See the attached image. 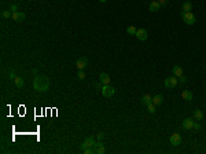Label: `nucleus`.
<instances>
[{
	"label": "nucleus",
	"mask_w": 206,
	"mask_h": 154,
	"mask_svg": "<svg viewBox=\"0 0 206 154\" xmlns=\"http://www.w3.org/2000/svg\"><path fill=\"white\" fill-rule=\"evenodd\" d=\"M33 88L37 91V92H46L48 88H50V80L47 76H36L34 77V81H33Z\"/></svg>",
	"instance_id": "nucleus-1"
},
{
	"label": "nucleus",
	"mask_w": 206,
	"mask_h": 154,
	"mask_svg": "<svg viewBox=\"0 0 206 154\" xmlns=\"http://www.w3.org/2000/svg\"><path fill=\"white\" fill-rule=\"evenodd\" d=\"M182 18H183V21L187 23V25H194V23H195V15H194L191 11H188V13H184V11H183V13H182Z\"/></svg>",
	"instance_id": "nucleus-2"
},
{
	"label": "nucleus",
	"mask_w": 206,
	"mask_h": 154,
	"mask_svg": "<svg viewBox=\"0 0 206 154\" xmlns=\"http://www.w3.org/2000/svg\"><path fill=\"white\" fill-rule=\"evenodd\" d=\"M114 92H116V90H114V87H111L110 84L103 85V88H102V95L104 96V98H111V96L114 95Z\"/></svg>",
	"instance_id": "nucleus-3"
},
{
	"label": "nucleus",
	"mask_w": 206,
	"mask_h": 154,
	"mask_svg": "<svg viewBox=\"0 0 206 154\" xmlns=\"http://www.w3.org/2000/svg\"><path fill=\"white\" fill-rule=\"evenodd\" d=\"M177 83H179L177 77H176V76H172V77H168L166 80H165L164 85H165L166 88H174V87L177 85Z\"/></svg>",
	"instance_id": "nucleus-4"
},
{
	"label": "nucleus",
	"mask_w": 206,
	"mask_h": 154,
	"mask_svg": "<svg viewBox=\"0 0 206 154\" xmlns=\"http://www.w3.org/2000/svg\"><path fill=\"white\" fill-rule=\"evenodd\" d=\"M95 143H96V142H95V139H94V138H87L84 142H83V143H81L80 149L84 151L87 147H94V146H95Z\"/></svg>",
	"instance_id": "nucleus-5"
},
{
	"label": "nucleus",
	"mask_w": 206,
	"mask_h": 154,
	"mask_svg": "<svg viewBox=\"0 0 206 154\" xmlns=\"http://www.w3.org/2000/svg\"><path fill=\"white\" fill-rule=\"evenodd\" d=\"M88 65V59L85 58V56H81V58H79L77 59V62H76V68L79 70H83L85 69V66Z\"/></svg>",
	"instance_id": "nucleus-6"
},
{
	"label": "nucleus",
	"mask_w": 206,
	"mask_h": 154,
	"mask_svg": "<svg viewBox=\"0 0 206 154\" xmlns=\"http://www.w3.org/2000/svg\"><path fill=\"white\" fill-rule=\"evenodd\" d=\"M135 36L139 38L140 41H146V40H147V37H149V33H147V31H146V29H137Z\"/></svg>",
	"instance_id": "nucleus-7"
},
{
	"label": "nucleus",
	"mask_w": 206,
	"mask_h": 154,
	"mask_svg": "<svg viewBox=\"0 0 206 154\" xmlns=\"http://www.w3.org/2000/svg\"><path fill=\"white\" fill-rule=\"evenodd\" d=\"M169 142H170V145L172 146H179L180 143H182V136L179 135V133H173L170 139H169Z\"/></svg>",
	"instance_id": "nucleus-8"
},
{
	"label": "nucleus",
	"mask_w": 206,
	"mask_h": 154,
	"mask_svg": "<svg viewBox=\"0 0 206 154\" xmlns=\"http://www.w3.org/2000/svg\"><path fill=\"white\" fill-rule=\"evenodd\" d=\"M15 22H22L25 19V14L24 13H21V11H15V13H13V17H11Z\"/></svg>",
	"instance_id": "nucleus-9"
},
{
	"label": "nucleus",
	"mask_w": 206,
	"mask_h": 154,
	"mask_svg": "<svg viewBox=\"0 0 206 154\" xmlns=\"http://www.w3.org/2000/svg\"><path fill=\"white\" fill-rule=\"evenodd\" d=\"M159 8H161V4L157 0H153L150 3V6H149V10H150L151 13H157V11H159Z\"/></svg>",
	"instance_id": "nucleus-10"
},
{
	"label": "nucleus",
	"mask_w": 206,
	"mask_h": 154,
	"mask_svg": "<svg viewBox=\"0 0 206 154\" xmlns=\"http://www.w3.org/2000/svg\"><path fill=\"white\" fill-rule=\"evenodd\" d=\"M194 120L192 118H186L184 121H183V128L184 129H192V127H194Z\"/></svg>",
	"instance_id": "nucleus-11"
},
{
	"label": "nucleus",
	"mask_w": 206,
	"mask_h": 154,
	"mask_svg": "<svg viewBox=\"0 0 206 154\" xmlns=\"http://www.w3.org/2000/svg\"><path fill=\"white\" fill-rule=\"evenodd\" d=\"M99 81H100L103 85L110 84V76H109L107 73H100V76H99Z\"/></svg>",
	"instance_id": "nucleus-12"
},
{
	"label": "nucleus",
	"mask_w": 206,
	"mask_h": 154,
	"mask_svg": "<svg viewBox=\"0 0 206 154\" xmlns=\"http://www.w3.org/2000/svg\"><path fill=\"white\" fill-rule=\"evenodd\" d=\"M95 150H96V154H104V151H106V147H104V145L103 143H100V142H98V143H95Z\"/></svg>",
	"instance_id": "nucleus-13"
},
{
	"label": "nucleus",
	"mask_w": 206,
	"mask_h": 154,
	"mask_svg": "<svg viewBox=\"0 0 206 154\" xmlns=\"http://www.w3.org/2000/svg\"><path fill=\"white\" fill-rule=\"evenodd\" d=\"M151 102H153V98H151V95H149V94L143 95L142 98H140V103H142V105H146V106H147Z\"/></svg>",
	"instance_id": "nucleus-14"
},
{
	"label": "nucleus",
	"mask_w": 206,
	"mask_h": 154,
	"mask_svg": "<svg viewBox=\"0 0 206 154\" xmlns=\"http://www.w3.org/2000/svg\"><path fill=\"white\" fill-rule=\"evenodd\" d=\"M164 102V96L162 95H155V96H153V103L155 105V106H158Z\"/></svg>",
	"instance_id": "nucleus-15"
},
{
	"label": "nucleus",
	"mask_w": 206,
	"mask_h": 154,
	"mask_svg": "<svg viewBox=\"0 0 206 154\" xmlns=\"http://www.w3.org/2000/svg\"><path fill=\"white\" fill-rule=\"evenodd\" d=\"M172 72H173V76H176V77H180V76L184 74V73H183V69L180 68V66H173Z\"/></svg>",
	"instance_id": "nucleus-16"
},
{
	"label": "nucleus",
	"mask_w": 206,
	"mask_h": 154,
	"mask_svg": "<svg viewBox=\"0 0 206 154\" xmlns=\"http://www.w3.org/2000/svg\"><path fill=\"white\" fill-rule=\"evenodd\" d=\"M182 8L184 13H188V11H191V8H192V3H191V1H184Z\"/></svg>",
	"instance_id": "nucleus-17"
},
{
	"label": "nucleus",
	"mask_w": 206,
	"mask_h": 154,
	"mask_svg": "<svg viewBox=\"0 0 206 154\" xmlns=\"http://www.w3.org/2000/svg\"><path fill=\"white\" fill-rule=\"evenodd\" d=\"M182 98L186 100H192V92H191V91H183Z\"/></svg>",
	"instance_id": "nucleus-18"
},
{
	"label": "nucleus",
	"mask_w": 206,
	"mask_h": 154,
	"mask_svg": "<svg viewBox=\"0 0 206 154\" xmlns=\"http://www.w3.org/2000/svg\"><path fill=\"white\" fill-rule=\"evenodd\" d=\"M14 84H15L18 88H22V87H24V78L19 77V76H17L15 80H14Z\"/></svg>",
	"instance_id": "nucleus-19"
},
{
	"label": "nucleus",
	"mask_w": 206,
	"mask_h": 154,
	"mask_svg": "<svg viewBox=\"0 0 206 154\" xmlns=\"http://www.w3.org/2000/svg\"><path fill=\"white\" fill-rule=\"evenodd\" d=\"M11 10H3L1 11V18L3 19H8V18H11L13 17V13H10Z\"/></svg>",
	"instance_id": "nucleus-20"
},
{
	"label": "nucleus",
	"mask_w": 206,
	"mask_h": 154,
	"mask_svg": "<svg viewBox=\"0 0 206 154\" xmlns=\"http://www.w3.org/2000/svg\"><path fill=\"white\" fill-rule=\"evenodd\" d=\"M136 31H137V29H136L135 26H132V25L127 28V33L129 35V36H133V35H136Z\"/></svg>",
	"instance_id": "nucleus-21"
},
{
	"label": "nucleus",
	"mask_w": 206,
	"mask_h": 154,
	"mask_svg": "<svg viewBox=\"0 0 206 154\" xmlns=\"http://www.w3.org/2000/svg\"><path fill=\"white\" fill-rule=\"evenodd\" d=\"M15 77H17L15 70H14V69L8 70V80H15Z\"/></svg>",
	"instance_id": "nucleus-22"
},
{
	"label": "nucleus",
	"mask_w": 206,
	"mask_h": 154,
	"mask_svg": "<svg viewBox=\"0 0 206 154\" xmlns=\"http://www.w3.org/2000/svg\"><path fill=\"white\" fill-rule=\"evenodd\" d=\"M147 110H149V113H151V114H154L155 113V105L151 102V103H149L147 105Z\"/></svg>",
	"instance_id": "nucleus-23"
},
{
	"label": "nucleus",
	"mask_w": 206,
	"mask_h": 154,
	"mask_svg": "<svg viewBox=\"0 0 206 154\" xmlns=\"http://www.w3.org/2000/svg\"><path fill=\"white\" fill-rule=\"evenodd\" d=\"M194 117H195L197 120H202V118H203V113H202L201 110H195V112H194Z\"/></svg>",
	"instance_id": "nucleus-24"
},
{
	"label": "nucleus",
	"mask_w": 206,
	"mask_h": 154,
	"mask_svg": "<svg viewBox=\"0 0 206 154\" xmlns=\"http://www.w3.org/2000/svg\"><path fill=\"white\" fill-rule=\"evenodd\" d=\"M84 153L85 154H96V150H95V147H87V149L84 150Z\"/></svg>",
	"instance_id": "nucleus-25"
},
{
	"label": "nucleus",
	"mask_w": 206,
	"mask_h": 154,
	"mask_svg": "<svg viewBox=\"0 0 206 154\" xmlns=\"http://www.w3.org/2000/svg\"><path fill=\"white\" fill-rule=\"evenodd\" d=\"M77 78H79V80H84V78H85V73H84V70H79V73H77Z\"/></svg>",
	"instance_id": "nucleus-26"
},
{
	"label": "nucleus",
	"mask_w": 206,
	"mask_h": 154,
	"mask_svg": "<svg viewBox=\"0 0 206 154\" xmlns=\"http://www.w3.org/2000/svg\"><path fill=\"white\" fill-rule=\"evenodd\" d=\"M10 10H11L13 13H15V11H18V6H17V4H11V6H10Z\"/></svg>",
	"instance_id": "nucleus-27"
},
{
	"label": "nucleus",
	"mask_w": 206,
	"mask_h": 154,
	"mask_svg": "<svg viewBox=\"0 0 206 154\" xmlns=\"http://www.w3.org/2000/svg\"><path fill=\"white\" fill-rule=\"evenodd\" d=\"M95 88H96V90H100V91H102V88H103V84H102V83H100V81H99V83H95Z\"/></svg>",
	"instance_id": "nucleus-28"
},
{
	"label": "nucleus",
	"mask_w": 206,
	"mask_h": 154,
	"mask_svg": "<svg viewBox=\"0 0 206 154\" xmlns=\"http://www.w3.org/2000/svg\"><path fill=\"white\" fill-rule=\"evenodd\" d=\"M186 81H187V78L184 77V74H183V76H180V77H179V83H182V84H184Z\"/></svg>",
	"instance_id": "nucleus-29"
},
{
	"label": "nucleus",
	"mask_w": 206,
	"mask_h": 154,
	"mask_svg": "<svg viewBox=\"0 0 206 154\" xmlns=\"http://www.w3.org/2000/svg\"><path fill=\"white\" fill-rule=\"evenodd\" d=\"M192 129H195V131H199L201 129V125L197 123H194V127H192Z\"/></svg>",
	"instance_id": "nucleus-30"
},
{
	"label": "nucleus",
	"mask_w": 206,
	"mask_h": 154,
	"mask_svg": "<svg viewBox=\"0 0 206 154\" xmlns=\"http://www.w3.org/2000/svg\"><path fill=\"white\" fill-rule=\"evenodd\" d=\"M158 3H159V4H161V6H166L168 0H158Z\"/></svg>",
	"instance_id": "nucleus-31"
},
{
	"label": "nucleus",
	"mask_w": 206,
	"mask_h": 154,
	"mask_svg": "<svg viewBox=\"0 0 206 154\" xmlns=\"http://www.w3.org/2000/svg\"><path fill=\"white\" fill-rule=\"evenodd\" d=\"M103 136H104L103 132H99V133H98V139H103Z\"/></svg>",
	"instance_id": "nucleus-32"
},
{
	"label": "nucleus",
	"mask_w": 206,
	"mask_h": 154,
	"mask_svg": "<svg viewBox=\"0 0 206 154\" xmlns=\"http://www.w3.org/2000/svg\"><path fill=\"white\" fill-rule=\"evenodd\" d=\"M99 1H100V3H104V1H107V0H99Z\"/></svg>",
	"instance_id": "nucleus-33"
}]
</instances>
